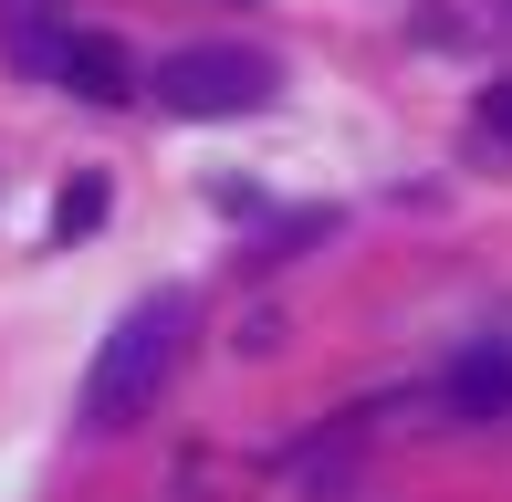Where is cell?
<instances>
[{"instance_id":"cell-2","label":"cell","mask_w":512,"mask_h":502,"mask_svg":"<svg viewBox=\"0 0 512 502\" xmlns=\"http://www.w3.org/2000/svg\"><path fill=\"white\" fill-rule=\"evenodd\" d=\"M272 53H251V42H189V53H168L147 74V95L168 105V116H189V126H220V116H262L272 105Z\"/></svg>"},{"instance_id":"cell-7","label":"cell","mask_w":512,"mask_h":502,"mask_svg":"<svg viewBox=\"0 0 512 502\" xmlns=\"http://www.w3.org/2000/svg\"><path fill=\"white\" fill-rule=\"evenodd\" d=\"M481 126L512 136V74H502V84H481Z\"/></svg>"},{"instance_id":"cell-4","label":"cell","mask_w":512,"mask_h":502,"mask_svg":"<svg viewBox=\"0 0 512 502\" xmlns=\"http://www.w3.org/2000/svg\"><path fill=\"white\" fill-rule=\"evenodd\" d=\"M53 84H63V95H84V105H126V95H136V53H126L115 32H74Z\"/></svg>"},{"instance_id":"cell-1","label":"cell","mask_w":512,"mask_h":502,"mask_svg":"<svg viewBox=\"0 0 512 502\" xmlns=\"http://www.w3.org/2000/svg\"><path fill=\"white\" fill-rule=\"evenodd\" d=\"M189 356V293H136L84 367V429H136Z\"/></svg>"},{"instance_id":"cell-5","label":"cell","mask_w":512,"mask_h":502,"mask_svg":"<svg viewBox=\"0 0 512 502\" xmlns=\"http://www.w3.org/2000/svg\"><path fill=\"white\" fill-rule=\"evenodd\" d=\"M63 21H53V0H0V53H11V74H32V84H53L63 74Z\"/></svg>"},{"instance_id":"cell-3","label":"cell","mask_w":512,"mask_h":502,"mask_svg":"<svg viewBox=\"0 0 512 502\" xmlns=\"http://www.w3.org/2000/svg\"><path fill=\"white\" fill-rule=\"evenodd\" d=\"M439 408L450 419H512V335H481L439 367Z\"/></svg>"},{"instance_id":"cell-6","label":"cell","mask_w":512,"mask_h":502,"mask_svg":"<svg viewBox=\"0 0 512 502\" xmlns=\"http://www.w3.org/2000/svg\"><path fill=\"white\" fill-rule=\"evenodd\" d=\"M105 220V178H63V199H53V241H84Z\"/></svg>"}]
</instances>
